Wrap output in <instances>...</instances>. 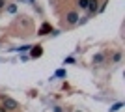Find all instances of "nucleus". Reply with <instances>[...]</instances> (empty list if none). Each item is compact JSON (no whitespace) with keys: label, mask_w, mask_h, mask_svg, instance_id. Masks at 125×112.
Segmentation results:
<instances>
[{"label":"nucleus","mask_w":125,"mask_h":112,"mask_svg":"<svg viewBox=\"0 0 125 112\" xmlns=\"http://www.w3.org/2000/svg\"><path fill=\"white\" fill-rule=\"evenodd\" d=\"M0 105H2L8 112L19 110V101H17V99H13V97H10V95H2V97H0Z\"/></svg>","instance_id":"nucleus-1"},{"label":"nucleus","mask_w":125,"mask_h":112,"mask_svg":"<svg viewBox=\"0 0 125 112\" xmlns=\"http://www.w3.org/2000/svg\"><path fill=\"white\" fill-rule=\"evenodd\" d=\"M78 21H80V15H78L75 10H71V11H67V13H65V22H67L69 26L78 24Z\"/></svg>","instance_id":"nucleus-2"},{"label":"nucleus","mask_w":125,"mask_h":112,"mask_svg":"<svg viewBox=\"0 0 125 112\" xmlns=\"http://www.w3.org/2000/svg\"><path fill=\"white\" fill-rule=\"evenodd\" d=\"M97 10H99V0H88V13L90 15H95L97 13Z\"/></svg>","instance_id":"nucleus-3"},{"label":"nucleus","mask_w":125,"mask_h":112,"mask_svg":"<svg viewBox=\"0 0 125 112\" xmlns=\"http://www.w3.org/2000/svg\"><path fill=\"white\" fill-rule=\"evenodd\" d=\"M47 32H52V26L49 24V22H45V24H43V26L39 28V32H37V34H39V36H45Z\"/></svg>","instance_id":"nucleus-4"},{"label":"nucleus","mask_w":125,"mask_h":112,"mask_svg":"<svg viewBox=\"0 0 125 112\" xmlns=\"http://www.w3.org/2000/svg\"><path fill=\"white\" fill-rule=\"evenodd\" d=\"M103 62H104V54L103 52H99V54H95V56H94V64L95 65H103Z\"/></svg>","instance_id":"nucleus-5"},{"label":"nucleus","mask_w":125,"mask_h":112,"mask_svg":"<svg viewBox=\"0 0 125 112\" xmlns=\"http://www.w3.org/2000/svg\"><path fill=\"white\" fill-rule=\"evenodd\" d=\"M121 58H123L121 51H116V52L112 54V62H114V64H120V62H121Z\"/></svg>","instance_id":"nucleus-6"},{"label":"nucleus","mask_w":125,"mask_h":112,"mask_svg":"<svg viewBox=\"0 0 125 112\" xmlns=\"http://www.w3.org/2000/svg\"><path fill=\"white\" fill-rule=\"evenodd\" d=\"M6 13H17V4H10V6H6Z\"/></svg>","instance_id":"nucleus-7"},{"label":"nucleus","mask_w":125,"mask_h":112,"mask_svg":"<svg viewBox=\"0 0 125 112\" xmlns=\"http://www.w3.org/2000/svg\"><path fill=\"white\" fill-rule=\"evenodd\" d=\"M32 49H34V51H32V56H34V58L41 56V47H39V45H37V47H32Z\"/></svg>","instance_id":"nucleus-8"},{"label":"nucleus","mask_w":125,"mask_h":112,"mask_svg":"<svg viewBox=\"0 0 125 112\" xmlns=\"http://www.w3.org/2000/svg\"><path fill=\"white\" fill-rule=\"evenodd\" d=\"M77 6L80 8V10H88V0H78Z\"/></svg>","instance_id":"nucleus-9"},{"label":"nucleus","mask_w":125,"mask_h":112,"mask_svg":"<svg viewBox=\"0 0 125 112\" xmlns=\"http://www.w3.org/2000/svg\"><path fill=\"white\" fill-rule=\"evenodd\" d=\"M121 107H123V103H116V105H112V107H110V112H118Z\"/></svg>","instance_id":"nucleus-10"},{"label":"nucleus","mask_w":125,"mask_h":112,"mask_svg":"<svg viewBox=\"0 0 125 112\" xmlns=\"http://www.w3.org/2000/svg\"><path fill=\"white\" fill-rule=\"evenodd\" d=\"M56 77L63 79V77H65V69H58V71H56Z\"/></svg>","instance_id":"nucleus-11"},{"label":"nucleus","mask_w":125,"mask_h":112,"mask_svg":"<svg viewBox=\"0 0 125 112\" xmlns=\"http://www.w3.org/2000/svg\"><path fill=\"white\" fill-rule=\"evenodd\" d=\"M63 64H75V58H73V56H69V58L63 60Z\"/></svg>","instance_id":"nucleus-12"},{"label":"nucleus","mask_w":125,"mask_h":112,"mask_svg":"<svg viewBox=\"0 0 125 112\" xmlns=\"http://www.w3.org/2000/svg\"><path fill=\"white\" fill-rule=\"evenodd\" d=\"M30 49H32L30 45H22V47L19 49V51H21V52H26V51H30Z\"/></svg>","instance_id":"nucleus-13"},{"label":"nucleus","mask_w":125,"mask_h":112,"mask_svg":"<svg viewBox=\"0 0 125 112\" xmlns=\"http://www.w3.org/2000/svg\"><path fill=\"white\" fill-rule=\"evenodd\" d=\"M6 8V0H0V10H4Z\"/></svg>","instance_id":"nucleus-14"},{"label":"nucleus","mask_w":125,"mask_h":112,"mask_svg":"<svg viewBox=\"0 0 125 112\" xmlns=\"http://www.w3.org/2000/svg\"><path fill=\"white\" fill-rule=\"evenodd\" d=\"M54 112H63V108L62 107H54Z\"/></svg>","instance_id":"nucleus-15"},{"label":"nucleus","mask_w":125,"mask_h":112,"mask_svg":"<svg viewBox=\"0 0 125 112\" xmlns=\"http://www.w3.org/2000/svg\"><path fill=\"white\" fill-rule=\"evenodd\" d=\"M0 112H8V110H6V108L2 107V105H0Z\"/></svg>","instance_id":"nucleus-16"},{"label":"nucleus","mask_w":125,"mask_h":112,"mask_svg":"<svg viewBox=\"0 0 125 112\" xmlns=\"http://www.w3.org/2000/svg\"><path fill=\"white\" fill-rule=\"evenodd\" d=\"M30 2H32V4H36V0H30Z\"/></svg>","instance_id":"nucleus-17"},{"label":"nucleus","mask_w":125,"mask_h":112,"mask_svg":"<svg viewBox=\"0 0 125 112\" xmlns=\"http://www.w3.org/2000/svg\"><path fill=\"white\" fill-rule=\"evenodd\" d=\"M77 112H80V110H77Z\"/></svg>","instance_id":"nucleus-18"}]
</instances>
